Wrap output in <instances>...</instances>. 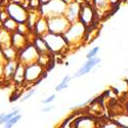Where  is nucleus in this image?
Returning a JSON list of instances; mask_svg holds the SVG:
<instances>
[{
  "mask_svg": "<svg viewBox=\"0 0 128 128\" xmlns=\"http://www.w3.org/2000/svg\"><path fill=\"white\" fill-rule=\"evenodd\" d=\"M86 33V27H85L80 20H77L75 23H72L67 32L64 34V38L67 41L68 46L77 45L85 38Z\"/></svg>",
  "mask_w": 128,
  "mask_h": 128,
  "instance_id": "f257e3e1",
  "label": "nucleus"
},
{
  "mask_svg": "<svg viewBox=\"0 0 128 128\" xmlns=\"http://www.w3.org/2000/svg\"><path fill=\"white\" fill-rule=\"evenodd\" d=\"M67 5L68 4H66L62 0H49L48 2L41 4L39 9L41 16L48 18L52 16L65 14Z\"/></svg>",
  "mask_w": 128,
  "mask_h": 128,
  "instance_id": "f03ea898",
  "label": "nucleus"
},
{
  "mask_svg": "<svg viewBox=\"0 0 128 128\" xmlns=\"http://www.w3.org/2000/svg\"><path fill=\"white\" fill-rule=\"evenodd\" d=\"M43 38L51 53H60L62 51H64L66 48L69 47L67 41L65 40L62 35L48 32L45 36H43Z\"/></svg>",
  "mask_w": 128,
  "mask_h": 128,
  "instance_id": "7ed1b4c3",
  "label": "nucleus"
},
{
  "mask_svg": "<svg viewBox=\"0 0 128 128\" xmlns=\"http://www.w3.org/2000/svg\"><path fill=\"white\" fill-rule=\"evenodd\" d=\"M47 24H48V31L50 33L60 34L64 35L71 26L70 20L65 16V14L47 18Z\"/></svg>",
  "mask_w": 128,
  "mask_h": 128,
  "instance_id": "20e7f679",
  "label": "nucleus"
},
{
  "mask_svg": "<svg viewBox=\"0 0 128 128\" xmlns=\"http://www.w3.org/2000/svg\"><path fill=\"white\" fill-rule=\"evenodd\" d=\"M38 58H39L38 50L36 49L33 43H31V44H27L22 50L18 51V60L20 64H23V65L28 66L31 65V64L37 62Z\"/></svg>",
  "mask_w": 128,
  "mask_h": 128,
  "instance_id": "39448f33",
  "label": "nucleus"
},
{
  "mask_svg": "<svg viewBox=\"0 0 128 128\" xmlns=\"http://www.w3.org/2000/svg\"><path fill=\"white\" fill-rule=\"evenodd\" d=\"M44 74V67H42L39 62H34L26 66L25 68V82L32 84L37 81H42V75Z\"/></svg>",
  "mask_w": 128,
  "mask_h": 128,
  "instance_id": "423d86ee",
  "label": "nucleus"
},
{
  "mask_svg": "<svg viewBox=\"0 0 128 128\" xmlns=\"http://www.w3.org/2000/svg\"><path fill=\"white\" fill-rule=\"evenodd\" d=\"M6 12L8 14V16L16 20L18 24L27 23L28 20V10L25 8L24 5L14 2L7 5Z\"/></svg>",
  "mask_w": 128,
  "mask_h": 128,
  "instance_id": "0eeeda50",
  "label": "nucleus"
},
{
  "mask_svg": "<svg viewBox=\"0 0 128 128\" xmlns=\"http://www.w3.org/2000/svg\"><path fill=\"white\" fill-rule=\"evenodd\" d=\"M95 12L94 8L91 4L88 2H83L81 3V8H80V14H79V20L85 26L89 27L93 22L95 18Z\"/></svg>",
  "mask_w": 128,
  "mask_h": 128,
  "instance_id": "6e6552de",
  "label": "nucleus"
},
{
  "mask_svg": "<svg viewBox=\"0 0 128 128\" xmlns=\"http://www.w3.org/2000/svg\"><path fill=\"white\" fill-rule=\"evenodd\" d=\"M100 58H88L86 62H85L83 65L77 70V72L74 74V78H80L82 76L87 75L88 73H90L95 67H96L98 64L100 62Z\"/></svg>",
  "mask_w": 128,
  "mask_h": 128,
  "instance_id": "1a4fd4ad",
  "label": "nucleus"
},
{
  "mask_svg": "<svg viewBox=\"0 0 128 128\" xmlns=\"http://www.w3.org/2000/svg\"><path fill=\"white\" fill-rule=\"evenodd\" d=\"M80 8H81V2H79L78 0L67 5L66 12H65V16L70 20L71 24L79 20Z\"/></svg>",
  "mask_w": 128,
  "mask_h": 128,
  "instance_id": "9d476101",
  "label": "nucleus"
},
{
  "mask_svg": "<svg viewBox=\"0 0 128 128\" xmlns=\"http://www.w3.org/2000/svg\"><path fill=\"white\" fill-rule=\"evenodd\" d=\"M91 5L94 8L95 14L104 16L113 8V4L111 0H91Z\"/></svg>",
  "mask_w": 128,
  "mask_h": 128,
  "instance_id": "9b49d317",
  "label": "nucleus"
},
{
  "mask_svg": "<svg viewBox=\"0 0 128 128\" xmlns=\"http://www.w3.org/2000/svg\"><path fill=\"white\" fill-rule=\"evenodd\" d=\"M27 35L20 34L18 32H14L12 34V45L18 50H22L27 45Z\"/></svg>",
  "mask_w": 128,
  "mask_h": 128,
  "instance_id": "f8f14e48",
  "label": "nucleus"
},
{
  "mask_svg": "<svg viewBox=\"0 0 128 128\" xmlns=\"http://www.w3.org/2000/svg\"><path fill=\"white\" fill-rule=\"evenodd\" d=\"M34 29V33L36 34V36H40L43 37L48 33V24H47V18L44 16H41L37 23L35 24V26L33 27Z\"/></svg>",
  "mask_w": 128,
  "mask_h": 128,
  "instance_id": "ddd939ff",
  "label": "nucleus"
},
{
  "mask_svg": "<svg viewBox=\"0 0 128 128\" xmlns=\"http://www.w3.org/2000/svg\"><path fill=\"white\" fill-rule=\"evenodd\" d=\"M74 128H98V123L90 117H81L74 122Z\"/></svg>",
  "mask_w": 128,
  "mask_h": 128,
  "instance_id": "4468645a",
  "label": "nucleus"
},
{
  "mask_svg": "<svg viewBox=\"0 0 128 128\" xmlns=\"http://www.w3.org/2000/svg\"><path fill=\"white\" fill-rule=\"evenodd\" d=\"M18 64V60H7V62L4 64V66H3V77H4L6 80H7V79H8V80H12Z\"/></svg>",
  "mask_w": 128,
  "mask_h": 128,
  "instance_id": "2eb2a0df",
  "label": "nucleus"
},
{
  "mask_svg": "<svg viewBox=\"0 0 128 128\" xmlns=\"http://www.w3.org/2000/svg\"><path fill=\"white\" fill-rule=\"evenodd\" d=\"M12 34L3 27L0 28V48L4 49L12 46Z\"/></svg>",
  "mask_w": 128,
  "mask_h": 128,
  "instance_id": "dca6fc26",
  "label": "nucleus"
},
{
  "mask_svg": "<svg viewBox=\"0 0 128 128\" xmlns=\"http://www.w3.org/2000/svg\"><path fill=\"white\" fill-rule=\"evenodd\" d=\"M33 44L36 47V49L38 50L39 54H47V53H51L47 47V44L44 40L43 37L40 36H36L35 39L33 40Z\"/></svg>",
  "mask_w": 128,
  "mask_h": 128,
  "instance_id": "f3484780",
  "label": "nucleus"
},
{
  "mask_svg": "<svg viewBox=\"0 0 128 128\" xmlns=\"http://www.w3.org/2000/svg\"><path fill=\"white\" fill-rule=\"evenodd\" d=\"M25 68H26V66L18 62L16 72H14V78H12V80L16 84H22L25 82Z\"/></svg>",
  "mask_w": 128,
  "mask_h": 128,
  "instance_id": "a211bd4d",
  "label": "nucleus"
},
{
  "mask_svg": "<svg viewBox=\"0 0 128 128\" xmlns=\"http://www.w3.org/2000/svg\"><path fill=\"white\" fill-rule=\"evenodd\" d=\"M3 53H4V56L6 58V60H18V51L12 45L7 48L2 49Z\"/></svg>",
  "mask_w": 128,
  "mask_h": 128,
  "instance_id": "6ab92c4d",
  "label": "nucleus"
},
{
  "mask_svg": "<svg viewBox=\"0 0 128 128\" xmlns=\"http://www.w3.org/2000/svg\"><path fill=\"white\" fill-rule=\"evenodd\" d=\"M18 22L16 20H14V18H7L4 22L2 23V27L5 29V30H7L8 32H10V33H14V32H16V29H18Z\"/></svg>",
  "mask_w": 128,
  "mask_h": 128,
  "instance_id": "aec40b11",
  "label": "nucleus"
},
{
  "mask_svg": "<svg viewBox=\"0 0 128 128\" xmlns=\"http://www.w3.org/2000/svg\"><path fill=\"white\" fill-rule=\"evenodd\" d=\"M71 79H72L71 75H66L65 77L62 78V80L60 82V84L56 85V91L60 92V91H62V90L67 89V88L69 87V84H70V82H71Z\"/></svg>",
  "mask_w": 128,
  "mask_h": 128,
  "instance_id": "412c9836",
  "label": "nucleus"
},
{
  "mask_svg": "<svg viewBox=\"0 0 128 128\" xmlns=\"http://www.w3.org/2000/svg\"><path fill=\"white\" fill-rule=\"evenodd\" d=\"M114 122H116L117 124H119L122 127L128 128V115H119V116H116L114 118Z\"/></svg>",
  "mask_w": 128,
  "mask_h": 128,
  "instance_id": "4be33fe9",
  "label": "nucleus"
},
{
  "mask_svg": "<svg viewBox=\"0 0 128 128\" xmlns=\"http://www.w3.org/2000/svg\"><path fill=\"white\" fill-rule=\"evenodd\" d=\"M20 108H14L12 112H9V113H5V115L3 116V118L0 120V126H3V124L6 122V121H8L10 118H12L14 116H16V115H18V114H20Z\"/></svg>",
  "mask_w": 128,
  "mask_h": 128,
  "instance_id": "5701e85b",
  "label": "nucleus"
},
{
  "mask_svg": "<svg viewBox=\"0 0 128 128\" xmlns=\"http://www.w3.org/2000/svg\"><path fill=\"white\" fill-rule=\"evenodd\" d=\"M22 114H18V115H16V116H14L12 118H10L8 121H6L4 124H3V127L4 128H12L20 119H22Z\"/></svg>",
  "mask_w": 128,
  "mask_h": 128,
  "instance_id": "b1692460",
  "label": "nucleus"
},
{
  "mask_svg": "<svg viewBox=\"0 0 128 128\" xmlns=\"http://www.w3.org/2000/svg\"><path fill=\"white\" fill-rule=\"evenodd\" d=\"M100 48L98 46H94V47L90 48V50L86 53V60L96 58V56H98V53L100 52Z\"/></svg>",
  "mask_w": 128,
  "mask_h": 128,
  "instance_id": "393cba45",
  "label": "nucleus"
},
{
  "mask_svg": "<svg viewBox=\"0 0 128 128\" xmlns=\"http://www.w3.org/2000/svg\"><path fill=\"white\" fill-rule=\"evenodd\" d=\"M35 92H36V88H31L30 90H28V91L23 95V96H22V98H20V102L29 100L35 94Z\"/></svg>",
  "mask_w": 128,
  "mask_h": 128,
  "instance_id": "a878e982",
  "label": "nucleus"
},
{
  "mask_svg": "<svg viewBox=\"0 0 128 128\" xmlns=\"http://www.w3.org/2000/svg\"><path fill=\"white\" fill-rule=\"evenodd\" d=\"M56 94H51V95H49V96L45 98L44 100H41V102L43 104H52L53 102L56 100Z\"/></svg>",
  "mask_w": 128,
  "mask_h": 128,
  "instance_id": "bb28decb",
  "label": "nucleus"
},
{
  "mask_svg": "<svg viewBox=\"0 0 128 128\" xmlns=\"http://www.w3.org/2000/svg\"><path fill=\"white\" fill-rule=\"evenodd\" d=\"M29 4H30V6L33 9L40 8V6H41L40 0H29Z\"/></svg>",
  "mask_w": 128,
  "mask_h": 128,
  "instance_id": "cd10ccee",
  "label": "nucleus"
},
{
  "mask_svg": "<svg viewBox=\"0 0 128 128\" xmlns=\"http://www.w3.org/2000/svg\"><path fill=\"white\" fill-rule=\"evenodd\" d=\"M56 109V106L52 104H44V106L41 109V111L43 113H48V112H51L52 110Z\"/></svg>",
  "mask_w": 128,
  "mask_h": 128,
  "instance_id": "c85d7f7f",
  "label": "nucleus"
},
{
  "mask_svg": "<svg viewBox=\"0 0 128 128\" xmlns=\"http://www.w3.org/2000/svg\"><path fill=\"white\" fill-rule=\"evenodd\" d=\"M102 128H125V127H122L120 126L119 124H117L116 122H110V123H106L104 126H102Z\"/></svg>",
  "mask_w": 128,
  "mask_h": 128,
  "instance_id": "c756f323",
  "label": "nucleus"
},
{
  "mask_svg": "<svg viewBox=\"0 0 128 128\" xmlns=\"http://www.w3.org/2000/svg\"><path fill=\"white\" fill-rule=\"evenodd\" d=\"M6 62H7V60H6L5 56H4L3 50H2V48H0V65H2V66H3Z\"/></svg>",
  "mask_w": 128,
  "mask_h": 128,
  "instance_id": "7c9ffc66",
  "label": "nucleus"
},
{
  "mask_svg": "<svg viewBox=\"0 0 128 128\" xmlns=\"http://www.w3.org/2000/svg\"><path fill=\"white\" fill-rule=\"evenodd\" d=\"M64 2H65L66 4H70V3H72V2H74V1H76V0H62Z\"/></svg>",
  "mask_w": 128,
  "mask_h": 128,
  "instance_id": "2f4dec72",
  "label": "nucleus"
},
{
  "mask_svg": "<svg viewBox=\"0 0 128 128\" xmlns=\"http://www.w3.org/2000/svg\"><path fill=\"white\" fill-rule=\"evenodd\" d=\"M49 0H40V2H41V4H44V3H46V2H48Z\"/></svg>",
  "mask_w": 128,
  "mask_h": 128,
  "instance_id": "473e14b6",
  "label": "nucleus"
},
{
  "mask_svg": "<svg viewBox=\"0 0 128 128\" xmlns=\"http://www.w3.org/2000/svg\"><path fill=\"white\" fill-rule=\"evenodd\" d=\"M5 115V113H0V120H1L3 118V116Z\"/></svg>",
  "mask_w": 128,
  "mask_h": 128,
  "instance_id": "72a5a7b5",
  "label": "nucleus"
},
{
  "mask_svg": "<svg viewBox=\"0 0 128 128\" xmlns=\"http://www.w3.org/2000/svg\"><path fill=\"white\" fill-rule=\"evenodd\" d=\"M78 1H79V2H80V1H82V2H87L88 0H78Z\"/></svg>",
  "mask_w": 128,
  "mask_h": 128,
  "instance_id": "f704fd0d",
  "label": "nucleus"
},
{
  "mask_svg": "<svg viewBox=\"0 0 128 128\" xmlns=\"http://www.w3.org/2000/svg\"><path fill=\"white\" fill-rule=\"evenodd\" d=\"M1 1H2V0H0V2H1Z\"/></svg>",
  "mask_w": 128,
  "mask_h": 128,
  "instance_id": "c9c22d12",
  "label": "nucleus"
}]
</instances>
